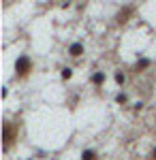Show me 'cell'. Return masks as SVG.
Returning <instances> with one entry per match:
<instances>
[{"instance_id": "6da1fadb", "label": "cell", "mask_w": 156, "mask_h": 160, "mask_svg": "<svg viewBox=\"0 0 156 160\" xmlns=\"http://www.w3.org/2000/svg\"><path fill=\"white\" fill-rule=\"evenodd\" d=\"M30 68H32L30 58H28V56H19L17 62H15V71H17V75H19V77H26V75L30 73Z\"/></svg>"}, {"instance_id": "52a82bcc", "label": "cell", "mask_w": 156, "mask_h": 160, "mask_svg": "<svg viewBox=\"0 0 156 160\" xmlns=\"http://www.w3.org/2000/svg\"><path fill=\"white\" fill-rule=\"evenodd\" d=\"M116 81H118V83H124V73H120V71H118V73H116Z\"/></svg>"}, {"instance_id": "5b68a950", "label": "cell", "mask_w": 156, "mask_h": 160, "mask_svg": "<svg viewBox=\"0 0 156 160\" xmlns=\"http://www.w3.org/2000/svg\"><path fill=\"white\" fill-rule=\"evenodd\" d=\"M148 66H150V60H148V58H143V60L137 62V66H135V68H137V71H143V68H148Z\"/></svg>"}, {"instance_id": "277c9868", "label": "cell", "mask_w": 156, "mask_h": 160, "mask_svg": "<svg viewBox=\"0 0 156 160\" xmlns=\"http://www.w3.org/2000/svg\"><path fill=\"white\" fill-rule=\"evenodd\" d=\"M81 160H96V152H92V149H84V152H81Z\"/></svg>"}, {"instance_id": "ba28073f", "label": "cell", "mask_w": 156, "mask_h": 160, "mask_svg": "<svg viewBox=\"0 0 156 160\" xmlns=\"http://www.w3.org/2000/svg\"><path fill=\"white\" fill-rule=\"evenodd\" d=\"M116 100H118V102H126V94H118Z\"/></svg>"}, {"instance_id": "9c48e42d", "label": "cell", "mask_w": 156, "mask_h": 160, "mask_svg": "<svg viewBox=\"0 0 156 160\" xmlns=\"http://www.w3.org/2000/svg\"><path fill=\"white\" fill-rule=\"evenodd\" d=\"M152 158H154V160H156V148H154V149H152Z\"/></svg>"}, {"instance_id": "3957f363", "label": "cell", "mask_w": 156, "mask_h": 160, "mask_svg": "<svg viewBox=\"0 0 156 160\" xmlns=\"http://www.w3.org/2000/svg\"><path fill=\"white\" fill-rule=\"evenodd\" d=\"M103 81H105V73H103V71H96V73L92 75V83H94V86H101Z\"/></svg>"}, {"instance_id": "8992f818", "label": "cell", "mask_w": 156, "mask_h": 160, "mask_svg": "<svg viewBox=\"0 0 156 160\" xmlns=\"http://www.w3.org/2000/svg\"><path fill=\"white\" fill-rule=\"evenodd\" d=\"M71 77H73V68L64 66V68H62V79H71Z\"/></svg>"}, {"instance_id": "7a4b0ae2", "label": "cell", "mask_w": 156, "mask_h": 160, "mask_svg": "<svg viewBox=\"0 0 156 160\" xmlns=\"http://www.w3.org/2000/svg\"><path fill=\"white\" fill-rule=\"evenodd\" d=\"M69 53H71L73 58H79V56L84 53V45H81V43H73L71 47H69Z\"/></svg>"}]
</instances>
